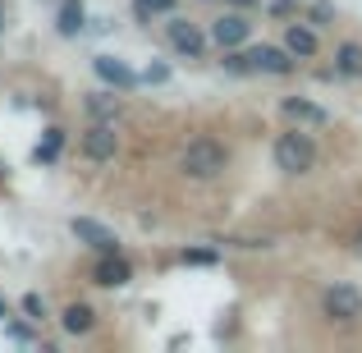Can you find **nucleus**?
I'll list each match as a JSON object with an SVG mask.
<instances>
[{"instance_id": "nucleus-13", "label": "nucleus", "mask_w": 362, "mask_h": 353, "mask_svg": "<svg viewBox=\"0 0 362 353\" xmlns=\"http://www.w3.org/2000/svg\"><path fill=\"white\" fill-rule=\"evenodd\" d=\"M83 23H88V9H83V0H64L60 14H55V33H60V37H78Z\"/></svg>"}, {"instance_id": "nucleus-6", "label": "nucleus", "mask_w": 362, "mask_h": 353, "mask_svg": "<svg viewBox=\"0 0 362 353\" xmlns=\"http://www.w3.org/2000/svg\"><path fill=\"white\" fill-rule=\"evenodd\" d=\"M115 151H119V133H115V124H106V120H97L88 133H83V156L88 161H115Z\"/></svg>"}, {"instance_id": "nucleus-25", "label": "nucleus", "mask_w": 362, "mask_h": 353, "mask_svg": "<svg viewBox=\"0 0 362 353\" xmlns=\"http://www.w3.org/2000/svg\"><path fill=\"white\" fill-rule=\"evenodd\" d=\"M9 317V308H5V299H0V321H5Z\"/></svg>"}, {"instance_id": "nucleus-11", "label": "nucleus", "mask_w": 362, "mask_h": 353, "mask_svg": "<svg viewBox=\"0 0 362 353\" xmlns=\"http://www.w3.org/2000/svg\"><path fill=\"white\" fill-rule=\"evenodd\" d=\"M284 115L298 120V124H312V129H326L330 124V110L317 106V101H308V97H284Z\"/></svg>"}, {"instance_id": "nucleus-12", "label": "nucleus", "mask_w": 362, "mask_h": 353, "mask_svg": "<svg viewBox=\"0 0 362 353\" xmlns=\"http://www.w3.org/2000/svg\"><path fill=\"white\" fill-rule=\"evenodd\" d=\"M284 46L293 51V60H312V55L321 51L317 33H312L308 23H289V28H284Z\"/></svg>"}, {"instance_id": "nucleus-4", "label": "nucleus", "mask_w": 362, "mask_h": 353, "mask_svg": "<svg viewBox=\"0 0 362 353\" xmlns=\"http://www.w3.org/2000/svg\"><path fill=\"white\" fill-rule=\"evenodd\" d=\"M69 234L78 238V243L97 248V253H119V234L110 230V225L92 221V216H74V221H69Z\"/></svg>"}, {"instance_id": "nucleus-22", "label": "nucleus", "mask_w": 362, "mask_h": 353, "mask_svg": "<svg viewBox=\"0 0 362 353\" xmlns=\"http://www.w3.org/2000/svg\"><path fill=\"white\" fill-rule=\"evenodd\" d=\"M330 18H335V9H330V5H317V9H312V23H330Z\"/></svg>"}, {"instance_id": "nucleus-9", "label": "nucleus", "mask_w": 362, "mask_h": 353, "mask_svg": "<svg viewBox=\"0 0 362 353\" xmlns=\"http://www.w3.org/2000/svg\"><path fill=\"white\" fill-rule=\"evenodd\" d=\"M92 280H97L101 289H124V284L133 280V266L124 262L119 253H101V262H97V271H92Z\"/></svg>"}, {"instance_id": "nucleus-21", "label": "nucleus", "mask_w": 362, "mask_h": 353, "mask_svg": "<svg viewBox=\"0 0 362 353\" xmlns=\"http://www.w3.org/2000/svg\"><path fill=\"white\" fill-rule=\"evenodd\" d=\"M165 79H170V64H160V60L142 69V83H165Z\"/></svg>"}, {"instance_id": "nucleus-15", "label": "nucleus", "mask_w": 362, "mask_h": 353, "mask_svg": "<svg viewBox=\"0 0 362 353\" xmlns=\"http://www.w3.org/2000/svg\"><path fill=\"white\" fill-rule=\"evenodd\" d=\"M335 69L344 74V79H358V74H362V46L358 42H344L335 51Z\"/></svg>"}, {"instance_id": "nucleus-18", "label": "nucleus", "mask_w": 362, "mask_h": 353, "mask_svg": "<svg viewBox=\"0 0 362 353\" xmlns=\"http://www.w3.org/2000/svg\"><path fill=\"white\" fill-rule=\"evenodd\" d=\"M133 14H138V18H160V14H175V0H133Z\"/></svg>"}, {"instance_id": "nucleus-26", "label": "nucleus", "mask_w": 362, "mask_h": 353, "mask_svg": "<svg viewBox=\"0 0 362 353\" xmlns=\"http://www.w3.org/2000/svg\"><path fill=\"white\" fill-rule=\"evenodd\" d=\"M0 23H5V0H0Z\"/></svg>"}, {"instance_id": "nucleus-17", "label": "nucleus", "mask_w": 362, "mask_h": 353, "mask_svg": "<svg viewBox=\"0 0 362 353\" xmlns=\"http://www.w3.org/2000/svg\"><path fill=\"white\" fill-rule=\"evenodd\" d=\"M60 147H64V129H46V142H37L33 161L37 166H51V161L60 156Z\"/></svg>"}, {"instance_id": "nucleus-3", "label": "nucleus", "mask_w": 362, "mask_h": 353, "mask_svg": "<svg viewBox=\"0 0 362 353\" xmlns=\"http://www.w3.org/2000/svg\"><path fill=\"white\" fill-rule=\"evenodd\" d=\"M234 74H289L293 69V51L289 46H252V51H239V55H225Z\"/></svg>"}, {"instance_id": "nucleus-2", "label": "nucleus", "mask_w": 362, "mask_h": 353, "mask_svg": "<svg viewBox=\"0 0 362 353\" xmlns=\"http://www.w3.org/2000/svg\"><path fill=\"white\" fill-rule=\"evenodd\" d=\"M275 166H280L284 175H308V170L317 166V142H312V133H303V129L280 133V138H275Z\"/></svg>"}, {"instance_id": "nucleus-19", "label": "nucleus", "mask_w": 362, "mask_h": 353, "mask_svg": "<svg viewBox=\"0 0 362 353\" xmlns=\"http://www.w3.org/2000/svg\"><path fill=\"white\" fill-rule=\"evenodd\" d=\"M23 312H28V321H42V317H46L42 294H23Z\"/></svg>"}, {"instance_id": "nucleus-24", "label": "nucleus", "mask_w": 362, "mask_h": 353, "mask_svg": "<svg viewBox=\"0 0 362 353\" xmlns=\"http://www.w3.org/2000/svg\"><path fill=\"white\" fill-rule=\"evenodd\" d=\"M230 5H239V9H247V5H257V0H230Z\"/></svg>"}, {"instance_id": "nucleus-23", "label": "nucleus", "mask_w": 362, "mask_h": 353, "mask_svg": "<svg viewBox=\"0 0 362 353\" xmlns=\"http://www.w3.org/2000/svg\"><path fill=\"white\" fill-rule=\"evenodd\" d=\"M271 14H275V18H284V14H293V0H271Z\"/></svg>"}, {"instance_id": "nucleus-7", "label": "nucleus", "mask_w": 362, "mask_h": 353, "mask_svg": "<svg viewBox=\"0 0 362 353\" xmlns=\"http://www.w3.org/2000/svg\"><path fill=\"white\" fill-rule=\"evenodd\" d=\"M165 37H170V46H175L179 55H188V60H197V55L206 51V37L197 33V23H188V18H170Z\"/></svg>"}, {"instance_id": "nucleus-8", "label": "nucleus", "mask_w": 362, "mask_h": 353, "mask_svg": "<svg viewBox=\"0 0 362 353\" xmlns=\"http://www.w3.org/2000/svg\"><path fill=\"white\" fill-rule=\"evenodd\" d=\"M247 37H252V23H247L243 14H221L211 23V42L225 46V51H234V46H243Z\"/></svg>"}, {"instance_id": "nucleus-14", "label": "nucleus", "mask_w": 362, "mask_h": 353, "mask_svg": "<svg viewBox=\"0 0 362 353\" xmlns=\"http://www.w3.org/2000/svg\"><path fill=\"white\" fill-rule=\"evenodd\" d=\"M60 326L69 330V335H88V330L97 326V312H92L88 303H69V308H64V317H60Z\"/></svg>"}, {"instance_id": "nucleus-10", "label": "nucleus", "mask_w": 362, "mask_h": 353, "mask_svg": "<svg viewBox=\"0 0 362 353\" xmlns=\"http://www.w3.org/2000/svg\"><path fill=\"white\" fill-rule=\"evenodd\" d=\"M92 69H97L110 88H119V92H129V88H138V83H142V74H133L124 60H115V55H97V60H92Z\"/></svg>"}, {"instance_id": "nucleus-16", "label": "nucleus", "mask_w": 362, "mask_h": 353, "mask_svg": "<svg viewBox=\"0 0 362 353\" xmlns=\"http://www.w3.org/2000/svg\"><path fill=\"white\" fill-rule=\"evenodd\" d=\"M88 115L92 120H115L119 115V97L115 92H88Z\"/></svg>"}, {"instance_id": "nucleus-20", "label": "nucleus", "mask_w": 362, "mask_h": 353, "mask_svg": "<svg viewBox=\"0 0 362 353\" xmlns=\"http://www.w3.org/2000/svg\"><path fill=\"white\" fill-rule=\"evenodd\" d=\"M211 262H216L211 248H188L184 253V266H211Z\"/></svg>"}, {"instance_id": "nucleus-5", "label": "nucleus", "mask_w": 362, "mask_h": 353, "mask_svg": "<svg viewBox=\"0 0 362 353\" xmlns=\"http://www.w3.org/2000/svg\"><path fill=\"white\" fill-rule=\"evenodd\" d=\"M321 303H326L330 321H358L362 317V289H354V284H330Z\"/></svg>"}, {"instance_id": "nucleus-1", "label": "nucleus", "mask_w": 362, "mask_h": 353, "mask_svg": "<svg viewBox=\"0 0 362 353\" xmlns=\"http://www.w3.org/2000/svg\"><path fill=\"white\" fill-rule=\"evenodd\" d=\"M225 166H230V151L216 138H193L179 151V170L188 179H216V175H225Z\"/></svg>"}]
</instances>
